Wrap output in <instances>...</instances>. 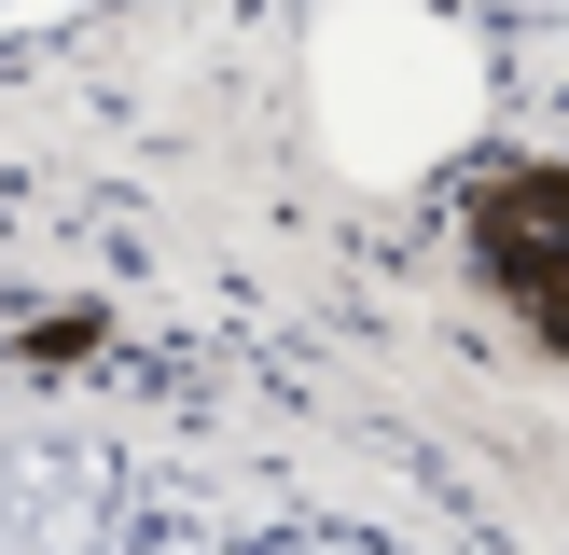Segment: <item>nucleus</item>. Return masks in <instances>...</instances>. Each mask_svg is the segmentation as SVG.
Wrapping results in <instances>:
<instances>
[{"label": "nucleus", "instance_id": "nucleus-1", "mask_svg": "<svg viewBox=\"0 0 569 555\" xmlns=\"http://www.w3.org/2000/svg\"><path fill=\"white\" fill-rule=\"evenodd\" d=\"M472 250H487L500 305H515L542 347H569V167H500L472 194Z\"/></svg>", "mask_w": 569, "mask_h": 555}]
</instances>
